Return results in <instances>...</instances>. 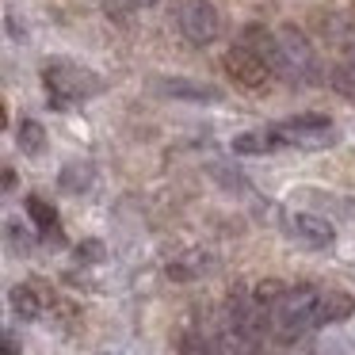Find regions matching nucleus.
<instances>
[{"mask_svg": "<svg viewBox=\"0 0 355 355\" xmlns=\"http://www.w3.org/2000/svg\"><path fill=\"white\" fill-rule=\"evenodd\" d=\"M42 85H46V96L58 107H73V103L92 100L103 88V80L77 62H50L46 69H42Z\"/></svg>", "mask_w": 355, "mask_h": 355, "instance_id": "1", "label": "nucleus"}, {"mask_svg": "<svg viewBox=\"0 0 355 355\" xmlns=\"http://www.w3.org/2000/svg\"><path fill=\"white\" fill-rule=\"evenodd\" d=\"M271 321H275V329L286 340L317 329L321 324V291H313V286H294V291H286L271 306Z\"/></svg>", "mask_w": 355, "mask_h": 355, "instance_id": "2", "label": "nucleus"}, {"mask_svg": "<svg viewBox=\"0 0 355 355\" xmlns=\"http://www.w3.org/2000/svg\"><path fill=\"white\" fill-rule=\"evenodd\" d=\"M275 35H279V46H283V58H286V85H294V88L313 85L321 77V69H317V54H313V42L306 39V31L286 24Z\"/></svg>", "mask_w": 355, "mask_h": 355, "instance_id": "3", "label": "nucleus"}, {"mask_svg": "<svg viewBox=\"0 0 355 355\" xmlns=\"http://www.w3.org/2000/svg\"><path fill=\"white\" fill-rule=\"evenodd\" d=\"M180 35H184L191 46H210L222 31V19H218V8L210 0H184L176 12Z\"/></svg>", "mask_w": 355, "mask_h": 355, "instance_id": "4", "label": "nucleus"}, {"mask_svg": "<svg viewBox=\"0 0 355 355\" xmlns=\"http://www.w3.org/2000/svg\"><path fill=\"white\" fill-rule=\"evenodd\" d=\"M271 130H275L279 146H298V149H317L336 138V130H332V123L324 115H298V119L271 126Z\"/></svg>", "mask_w": 355, "mask_h": 355, "instance_id": "5", "label": "nucleus"}, {"mask_svg": "<svg viewBox=\"0 0 355 355\" xmlns=\"http://www.w3.org/2000/svg\"><path fill=\"white\" fill-rule=\"evenodd\" d=\"M225 329H233V332H241V336L260 344L263 332H268V306H263L256 294L233 291L230 294V324H225Z\"/></svg>", "mask_w": 355, "mask_h": 355, "instance_id": "6", "label": "nucleus"}, {"mask_svg": "<svg viewBox=\"0 0 355 355\" xmlns=\"http://www.w3.org/2000/svg\"><path fill=\"white\" fill-rule=\"evenodd\" d=\"M222 65H225V73L233 77V85L248 88V92H260V88L268 85L271 77H275V73H271V65L263 62L260 54H252L248 46H241V42L222 58Z\"/></svg>", "mask_w": 355, "mask_h": 355, "instance_id": "7", "label": "nucleus"}, {"mask_svg": "<svg viewBox=\"0 0 355 355\" xmlns=\"http://www.w3.org/2000/svg\"><path fill=\"white\" fill-rule=\"evenodd\" d=\"M286 233L306 248H324V245L336 241L332 222H324V218H317V214H291L286 218Z\"/></svg>", "mask_w": 355, "mask_h": 355, "instance_id": "8", "label": "nucleus"}, {"mask_svg": "<svg viewBox=\"0 0 355 355\" xmlns=\"http://www.w3.org/2000/svg\"><path fill=\"white\" fill-rule=\"evenodd\" d=\"M161 88L168 96L195 100V103H218V100H222V92H214L210 85H195V80H161Z\"/></svg>", "mask_w": 355, "mask_h": 355, "instance_id": "9", "label": "nucleus"}, {"mask_svg": "<svg viewBox=\"0 0 355 355\" xmlns=\"http://www.w3.org/2000/svg\"><path fill=\"white\" fill-rule=\"evenodd\" d=\"M279 146L275 130H248V134H237L233 138V153H245V157H256V153H271Z\"/></svg>", "mask_w": 355, "mask_h": 355, "instance_id": "10", "label": "nucleus"}, {"mask_svg": "<svg viewBox=\"0 0 355 355\" xmlns=\"http://www.w3.org/2000/svg\"><path fill=\"white\" fill-rule=\"evenodd\" d=\"M16 138H19V149L31 153V157H39L42 149H46V130H42V123H35V119H19Z\"/></svg>", "mask_w": 355, "mask_h": 355, "instance_id": "11", "label": "nucleus"}, {"mask_svg": "<svg viewBox=\"0 0 355 355\" xmlns=\"http://www.w3.org/2000/svg\"><path fill=\"white\" fill-rule=\"evenodd\" d=\"M12 309H16L24 321H39L42 302H39V294H35V286H16V291H12Z\"/></svg>", "mask_w": 355, "mask_h": 355, "instance_id": "12", "label": "nucleus"}, {"mask_svg": "<svg viewBox=\"0 0 355 355\" xmlns=\"http://www.w3.org/2000/svg\"><path fill=\"white\" fill-rule=\"evenodd\" d=\"M352 309H355V302L347 298V294H340V291L321 294V324H324V321H344Z\"/></svg>", "mask_w": 355, "mask_h": 355, "instance_id": "13", "label": "nucleus"}, {"mask_svg": "<svg viewBox=\"0 0 355 355\" xmlns=\"http://www.w3.org/2000/svg\"><path fill=\"white\" fill-rule=\"evenodd\" d=\"M332 88H336L344 100L355 103V58L352 62H340L336 69H332Z\"/></svg>", "mask_w": 355, "mask_h": 355, "instance_id": "14", "label": "nucleus"}, {"mask_svg": "<svg viewBox=\"0 0 355 355\" xmlns=\"http://www.w3.org/2000/svg\"><path fill=\"white\" fill-rule=\"evenodd\" d=\"M62 187L65 191H88V187H92V168H88V164H69V168L62 172Z\"/></svg>", "mask_w": 355, "mask_h": 355, "instance_id": "15", "label": "nucleus"}, {"mask_svg": "<svg viewBox=\"0 0 355 355\" xmlns=\"http://www.w3.org/2000/svg\"><path fill=\"white\" fill-rule=\"evenodd\" d=\"M157 0H103V12H107L111 19H126L130 12L138 8H153Z\"/></svg>", "mask_w": 355, "mask_h": 355, "instance_id": "16", "label": "nucleus"}, {"mask_svg": "<svg viewBox=\"0 0 355 355\" xmlns=\"http://www.w3.org/2000/svg\"><path fill=\"white\" fill-rule=\"evenodd\" d=\"M252 294H256V298L263 302V306H275V302H279V298H283V294H286V286L279 283V279H263V283L256 286Z\"/></svg>", "mask_w": 355, "mask_h": 355, "instance_id": "17", "label": "nucleus"}, {"mask_svg": "<svg viewBox=\"0 0 355 355\" xmlns=\"http://www.w3.org/2000/svg\"><path fill=\"white\" fill-rule=\"evenodd\" d=\"M27 210H31V218H35V222H39L46 233L54 230V222H58V218H54V210H50L42 199H27Z\"/></svg>", "mask_w": 355, "mask_h": 355, "instance_id": "18", "label": "nucleus"}, {"mask_svg": "<svg viewBox=\"0 0 355 355\" xmlns=\"http://www.w3.org/2000/svg\"><path fill=\"white\" fill-rule=\"evenodd\" d=\"M8 245L16 248L19 256H27L31 252V237H27V230H19L16 222H8Z\"/></svg>", "mask_w": 355, "mask_h": 355, "instance_id": "19", "label": "nucleus"}, {"mask_svg": "<svg viewBox=\"0 0 355 355\" xmlns=\"http://www.w3.org/2000/svg\"><path fill=\"white\" fill-rule=\"evenodd\" d=\"M103 256V245L100 241H85V245L77 248V260H100Z\"/></svg>", "mask_w": 355, "mask_h": 355, "instance_id": "20", "label": "nucleus"}, {"mask_svg": "<svg viewBox=\"0 0 355 355\" xmlns=\"http://www.w3.org/2000/svg\"><path fill=\"white\" fill-rule=\"evenodd\" d=\"M16 352H19V344L12 336H4V355H16Z\"/></svg>", "mask_w": 355, "mask_h": 355, "instance_id": "21", "label": "nucleus"}, {"mask_svg": "<svg viewBox=\"0 0 355 355\" xmlns=\"http://www.w3.org/2000/svg\"><path fill=\"white\" fill-rule=\"evenodd\" d=\"M12 187H16V172L8 168V172H4V191H12Z\"/></svg>", "mask_w": 355, "mask_h": 355, "instance_id": "22", "label": "nucleus"}]
</instances>
